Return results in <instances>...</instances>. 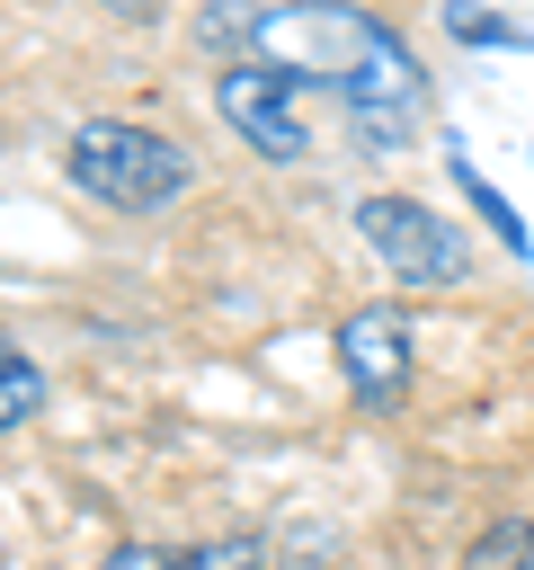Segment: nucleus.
Instances as JSON below:
<instances>
[{
    "label": "nucleus",
    "mask_w": 534,
    "mask_h": 570,
    "mask_svg": "<svg viewBox=\"0 0 534 570\" xmlns=\"http://www.w3.org/2000/svg\"><path fill=\"white\" fill-rule=\"evenodd\" d=\"M205 53L231 62H276L303 89H329L365 151H409L427 125V71L418 53L356 0H214L205 9Z\"/></svg>",
    "instance_id": "f257e3e1"
},
{
    "label": "nucleus",
    "mask_w": 534,
    "mask_h": 570,
    "mask_svg": "<svg viewBox=\"0 0 534 570\" xmlns=\"http://www.w3.org/2000/svg\"><path fill=\"white\" fill-rule=\"evenodd\" d=\"M62 169H71L80 196H98V205H116V214H160V205H178V196L196 187V160H187L160 125H134V116H89V125H71Z\"/></svg>",
    "instance_id": "f03ea898"
},
{
    "label": "nucleus",
    "mask_w": 534,
    "mask_h": 570,
    "mask_svg": "<svg viewBox=\"0 0 534 570\" xmlns=\"http://www.w3.org/2000/svg\"><path fill=\"white\" fill-rule=\"evenodd\" d=\"M356 232L374 240V258L400 285H463L472 276V240L418 196H356Z\"/></svg>",
    "instance_id": "7ed1b4c3"
},
{
    "label": "nucleus",
    "mask_w": 534,
    "mask_h": 570,
    "mask_svg": "<svg viewBox=\"0 0 534 570\" xmlns=\"http://www.w3.org/2000/svg\"><path fill=\"white\" fill-rule=\"evenodd\" d=\"M214 116H222L258 160H312L303 80L276 71V62H222V71H214Z\"/></svg>",
    "instance_id": "20e7f679"
},
{
    "label": "nucleus",
    "mask_w": 534,
    "mask_h": 570,
    "mask_svg": "<svg viewBox=\"0 0 534 570\" xmlns=\"http://www.w3.org/2000/svg\"><path fill=\"white\" fill-rule=\"evenodd\" d=\"M338 374H347L356 410H400V392H409V321H400L392 303L347 312V330H338Z\"/></svg>",
    "instance_id": "39448f33"
},
{
    "label": "nucleus",
    "mask_w": 534,
    "mask_h": 570,
    "mask_svg": "<svg viewBox=\"0 0 534 570\" xmlns=\"http://www.w3.org/2000/svg\"><path fill=\"white\" fill-rule=\"evenodd\" d=\"M36 410H44V374H36V356H18V347L0 338V436L27 428Z\"/></svg>",
    "instance_id": "423d86ee"
},
{
    "label": "nucleus",
    "mask_w": 534,
    "mask_h": 570,
    "mask_svg": "<svg viewBox=\"0 0 534 570\" xmlns=\"http://www.w3.org/2000/svg\"><path fill=\"white\" fill-rule=\"evenodd\" d=\"M463 570H534V517H498L490 534H472Z\"/></svg>",
    "instance_id": "0eeeda50"
},
{
    "label": "nucleus",
    "mask_w": 534,
    "mask_h": 570,
    "mask_svg": "<svg viewBox=\"0 0 534 570\" xmlns=\"http://www.w3.org/2000/svg\"><path fill=\"white\" fill-rule=\"evenodd\" d=\"M454 187H463V196H472V205L490 214V232H498V240H507V249L525 258V223H516V205H507V196H498V187H490V178H481L472 160H454Z\"/></svg>",
    "instance_id": "6e6552de"
},
{
    "label": "nucleus",
    "mask_w": 534,
    "mask_h": 570,
    "mask_svg": "<svg viewBox=\"0 0 534 570\" xmlns=\"http://www.w3.org/2000/svg\"><path fill=\"white\" fill-rule=\"evenodd\" d=\"M178 570H267V543H258V534H222V543L178 552Z\"/></svg>",
    "instance_id": "1a4fd4ad"
},
{
    "label": "nucleus",
    "mask_w": 534,
    "mask_h": 570,
    "mask_svg": "<svg viewBox=\"0 0 534 570\" xmlns=\"http://www.w3.org/2000/svg\"><path fill=\"white\" fill-rule=\"evenodd\" d=\"M445 27H454L463 45H525L507 18H490V9H472V0H454V9H445Z\"/></svg>",
    "instance_id": "9d476101"
},
{
    "label": "nucleus",
    "mask_w": 534,
    "mask_h": 570,
    "mask_svg": "<svg viewBox=\"0 0 534 570\" xmlns=\"http://www.w3.org/2000/svg\"><path fill=\"white\" fill-rule=\"evenodd\" d=\"M98 570H178V552H151V543H116Z\"/></svg>",
    "instance_id": "9b49d317"
},
{
    "label": "nucleus",
    "mask_w": 534,
    "mask_h": 570,
    "mask_svg": "<svg viewBox=\"0 0 534 570\" xmlns=\"http://www.w3.org/2000/svg\"><path fill=\"white\" fill-rule=\"evenodd\" d=\"M107 9H116V18H160L169 0H107Z\"/></svg>",
    "instance_id": "f8f14e48"
}]
</instances>
